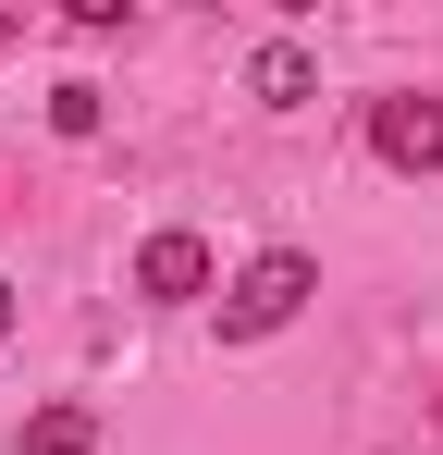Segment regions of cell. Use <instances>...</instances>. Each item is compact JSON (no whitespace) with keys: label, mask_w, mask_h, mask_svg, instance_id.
I'll return each mask as SVG.
<instances>
[{"label":"cell","mask_w":443,"mask_h":455,"mask_svg":"<svg viewBox=\"0 0 443 455\" xmlns=\"http://www.w3.org/2000/svg\"><path fill=\"white\" fill-rule=\"evenodd\" d=\"M308 296H320V259H308V246H259V259L222 283V332H234V345H259V332H284Z\"/></svg>","instance_id":"6da1fadb"},{"label":"cell","mask_w":443,"mask_h":455,"mask_svg":"<svg viewBox=\"0 0 443 455\" xmlns=\"http://www.w3.org/2000/svg\"><path fill=\"white\" fill-rule=\"evenodd\" d=\"M0 345H12V283H0Z\"/></svg>","instance_id":"52a82bcc"},{"label":"cell","mask_w":443,"mask_h":455,"mask_svg":"<svg viewBox=\"0 0 443 455\" xmlns=\"http://www.w3.org/2000/svg\"><path fill=\"white\" fill-rule=\"evenodd\" d=\"M369 160L382 172H443V99H369Z\"/></svg>","instance_id":"3957f363"},{"label":"cell","mask_w":443,"mask_h":455,"mask_svg":"<svg viewBox=\"0 0 443 455\" xmlns=\"http://www.w3.org/2000/svg\"><path fill=\"white\" fill-rule=\"evenodd\" d=\"M25 455H99V419L86 406H37L25 419Z\"/></svg>","instance_id":"5b68a950"},{"label":"cell","mask_w":443,"mask_h":455,"mask_svg":"<svg viewBox=\"0 0 443 455\" xmlns=\"http://www.w3.org/2000/svg\"><path fill=\"white\" fill-rule=\"evenodd\" d=\"M12 37H25V25H12V12H0V50H12Z\"/></svg>","instance_id":"ba28073f"},{"label":"cell","mask_w":443,"mask_h":455,"mask_svg":"<svg viewBox=\"0 0 443 455\" xmlns=\"http://www.w3.org/2000/svg\"><path fill=\"white\" fill-rule=\"evenodd\" d=\"M431 419H443V406H431Z\"/></svg>","instance_id":"9c48e42d"},{"label":"cell","mask_w":443,"mask_h":455,"mask_svg":"<svg viewBox=\"0 0 443 455\" xmlns=\"http://www.w3.org/2000/svg\"><path fill=\"white\" fill-rule=\"evenodd\" d=\"M246 86H259V99H271V111H308V99H320V62H308V50H295V37H271V50H259V62H246Z\"/></svg>","instance_id":"277c9868"},{"label":"cell","mask_w":443,"mask_h":455,"mask_svg":"<svg viewBox=\"0 0 443 455\" xmlns=\"http://www.w3.org/2000/svg\"><path fill=\"white\" fill-rule=\"evenodd\" d=\"M136 296H148V307H197V296H222V259H210V234L160 222V234L136 246Z\"/></svg>","instance_id":"7a4b0ae2"},{"label":"cell","mask_w":443,"mask_h":455,"mask_svg":"<svg viewBox=\"0 0 443 455\" xmlns=\"http://www.w3.org/2000/svg\"><path fill=\"white\" fill-rule=\"evenodd\" d=\"M99 124H111V99H99L86 75H74V86H50V136H99Z\"/></svg>","instance_id":"8992f818"}]
</instances>
